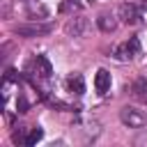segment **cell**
<instances>
[{
    "label": "cell",
    "instance_id": "3957f363",
    "mask_svg": "<svg viewBox=\"0 0 147 147\" xmlns=\"http://www.w3.org/2000/svg\"><path fill=\"white\" fill-rule=\"evenodd\" d=\"M25 74H32V76H39V78L48 80L51 74H53V67H51V62H48L44 55H34V57L25 64Z\"/></svg>",
    "mask_w": 147,
    "mask_h": 147
},
{
    "label": "cell",
    "instance_id": "7c38bea8",
    "mask_svg": "<svg viewBox=\"0 0 147 147\" xmlns=\"http://www.w3.org/2000/svg\"><path fill=\"white\" fill-rule=\"evenodd\" d=\"M142 11H147V0H142Z\"/></svg>",
    "mask_w": 147,
    "mask_h": 147
},
{
    "label": "cell",
    "instance_id": "8992f818",
    "mask_svg": "<svg viewBox=\"0 0 147 147\" xmlns=\"http://www.w3.org/2000/svg\"><path fill=\"white\" fill-rule=\"evenodd\" d=\"M126 90L131 92V96H133L136 101H147V80H145V78H136Z\"/></svg>",
    "mask_w": 147,
    "mask_h": 147
},
{
    "label": "cell",
    "instance_id": "6da1fadb",
    "mask_svg": "<svg viewBox=\"0 0 147 147\" xmlns=\"http://www.w3.org/2000/svg\"><path fill=\"white\" fill-rule=\"evenodd\" d=\"M119 119L129 126V129H140V126H147V113L136 108V106H124L119 110Z\"/></svg>",
    "mask_w": 147,
    "mask_h": 147
},
{
    "label": "cell",
    "instance_id": "9c48e42d",
    "mask_svg": "<svg viewBox=\"0 0 147 147\" xmlns=\"http://www.w3.org/2000/svg\"><path fill=\"white\" fill-rule=\"evenodd\" d=\"M85 25H87L85 18H83V16H76V18H71V21L64 25V30H67L69 37H80V34L85 32Z\"/></svg>",
    "mask_w": 147,
    "mask_h": 147
},
{
    "label": "cell",
    "instance_id": "52a82bcc",
    "mask_svg": "<svg viewBox=\"0 0 147 147\" xmlns=\"http://www.w3.org/2000/svg\"><path fill=\"white\" fill-rule=\"evenodd\" d=\"M64 85H67V90L71 92V94H83L85 92V80H83V76L80 74H69L67 76V80H64Z\"/></svg>",
    "mask_w": 147,
    "mask_h": 147
},
{
    "label": "cell",
    "instance_id": "8fae6325",
    "mask_svg": "<svg viewBox=\"0 0 147 147\" xmlns=\"http://www.w3.org/2000/svg\"><path fill=\"white\" fill-rule=\"evenodd\" d=\"M41 138H44V129L34 126V129H30V133L25 136V145H34V142H39Z\"/></svg>",
    "mask_w": 147,
    "mask_h": 147
},
{
    "label": "cell",
    "instance_id": "ba28073f",
    "mask_svg": "<svg viewBox=\"0 0 147 147\" xmlns=\"http://www.w3.org/2000/svg\"><path fill=\"white\" fill-rule=\"evenodd\" d=\"M94 87L99 94H106L110 90V71L108 69H99L96 76H94Z\"/></svg>",
    "mask_w": 147,
    "mask_h": 147
},
{
    "label": "cell",
    "instance_id": "30bf717a",
    "mask_svg": "<svg viewBox=\"0 0 147 147\" xmlns=\"http://www.w3.org/2000/svg\"><path fill=\"white\" fill-rule=\"evenodd\" d=\"M96 25H99V30H101V32H115V28H117V21H115L113 16H106V14H101V16L96 18Z\"/></svg>",
    "mask_w": 147,
    "mask_h": 147
},
{
    "label": "cell",
    "instance_id": "277c9868",
    "mask_svg": "<svg viewBox=\"0 0 147 147\" xmlns=\"http://www.w3.org/2000/svg\"><path fill=\"white\" fill-rule=\"evenodd\" d=\"M53 30V25H48V23H25V25H16L14 28V32L18 34V37H44V34H48Z\"/></svg>",
    "mask_w": 147,
    "mask_h": 147
},
{
    "label": "cell",
    "instance_id": "7a4b0ae2",
    "mask_svg": "<svg viewBox=\"0 0 147 147\" xmlns=\"http://www.w3.org/2000/svg\"><path fill=\"white\" fill-rule=\"evenodd\" d=\"M138 53H140V39H138V37H129L126 41H122V44H117V46L113 48V55H115V60H119V62L133 60Z\"/></svg>",
    "mask_w": 147,
    "mask_h": 147
},
{
    "label": "cell",
    "instance_id": "5b68a950",
    "mask_svg": "<svg viewBox=\"0 0 147 147\" xmlns=\"http://www.w3.org/2000/svg\"><path fill=\"white\" fill-rule=\"evenodd\" d=\"M117 14H119V18H122L126 25H136V23H140V9H138L133 2H124V5H119Z\"/></svg>",
    "mask_w": 147,
    "mask_h": 147
}]
</instances>
